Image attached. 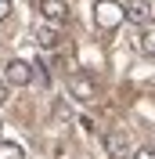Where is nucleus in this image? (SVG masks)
Listing matches in <instances>:
<instances>
[{"label": "nucleus", "instance_id": "1", "mask_svg": "<svg viewBox=\"0 0 155 159\" xmlns=\"http://www.w3.org/2000/svg\"><path fill=\"white\" fill-rule=\"evenodd\" d=\"M123 22H126V7L119 0H94V25L97 29L112 33V29H119Z\"/></svg>", "mask_w": 155, "mask_h": 159}, {"label": "nucleus", "instance_id": "2", "mask_svg": "<svg viewBox=\"0 0 155 159\" xmlns=\"http://www.w3.org/2000/svg\"><path fill=\"white\" fill-rule=\"evenodd\" d=\"M69 94L76 101H97V83L83 72H76V76H69Z\"/></svg>", "mask_w": 155, "mask_h": 159}, {"label": "nucleus", "instance_id": "3", "mask_svg": "<svg viewBox=\"0 0 155 159\" xmlns=\"http://www.w3.org/2000/svg\"><path fill=\"white\" fill-rule=\"evenodd\" d=\"M7 83L11 87H29L33 83V65L22 58H11L7 61Z\"/></svg>", "mask_w": 155, "mask_h": 159}, {"label": "nucleus", "instance_id": "4", "mask_svg": "<svg viewBox=\"0 0 155 159\" xmlns=\"http://www.w3.org/2000/svg\"><path fill=\"white\" fill-rule=\"evenodd\" d=\"M40 15H43V22L65 25V22H69V4H65V0H40Z\"/></svg>", "mask_w": 155, "mask_h": 159}, {"label": "nucleus", "instance_id": "5", "mask_svg": "<svg viewBox=\"0 0 155 159\" xmlns=\"http://www.w3.org/2000/svg\"><path fill=\"white\" fill-rule=\"evenodd\" d=\"M105 152L112 159H126L130 156V138H126L123 130H108L105 134Z\"/></svg>", "mask_w": 155, "mask_h": 159}, {"label": "nucleus", "instance_id": "6", "mask_svg": "<svg viewBox=\"0 0 155 159\" xmlns=\"http://www.w3.org/2000/svg\"><path fill=\"white\" fill-rule=\"evenodd\" d=\"M148 15H152V4L148 0H130L126 4V18L130 22H148Z\"/></svg>", "mask_w": 155, "mask_h": 159}, {"label": "nucleus", "instance_id": "7", "mask_svg": "<svg viewBox=\"0 0 155 159\" xmlns=\"http://www.w3.org/2000/svg\"><path fill=\"white\" fill-rule=\"evenodd\" d=\"M36 40H40V47H58V33H54V22H51V25H40V29H36Z\"/></svg>", "mask_w": 155, "mask_h": 159}, {"label": "nucleus", "instance_id": "8", "mask_svg": "<svg viewBox=\"0 0 155 159\" xmlns=\"http://www.w3.org/2000/svg\"><path fill=\"white\" fill-rule=\"evenodd\" d=\"M137 47H141V54L155 58V29H144V33H141V40H137Z\"/></svg>", "mask_w": 155, "mask_h": 159}, {"label": "nucleus", "instance_id": "9", "mask_svg": "<svg viewBox=\"0 0 155 159\" xmlns=\"http://www.w3.org/2000/svg\"><path fill=\"white\" fill-rule=\"evenodd\" d=\"M0 159H25V152L15 141H0Z\"/></svg>", "mask_w": 155, "mask_h": 159}, {"label": "nucleus", "instance_id": "10", "mask_svg": "<svg viewBox=\"0 0 155 159\" xmlns=\"http://www.w3.org/2000/svg\"><path fill=\"white\" fill-rule=\"evenodd\" d=\"M54 116H58V119H69V105H65V101H58V105H54Z\"/></svg>", "mask_w": 155, "mask_h": 159}, {"label": "nucleus", "instance_id": "11", "mask_svg": "<svg viewBox=\"0 0 155 159\" xmlns=\"http://www.w3.org/2000/svg\"><path fill=\"white\" fill-rule=\"evenodd\" d=\"M7 15H11V0H0V22L7 18Z\"/></svg>", "mask_w": 155, "mask_h": 159}, {"label": "nucleus", "instance_id": "12", "mask_svg": "<svg viewBox=\"0 0 155 159\" xmlns=\"http://www.w3.org/2000/svg\"><path fill=\"white\" fill-rule=\"evenodd\" d=\"M134 159H155V152L152 148H141V152H134Z\"/></svg>", "mask_w": 155, "mask_h": 159}, {"label": "nucleus", "instance_id": "13", "mask_svg": "<svg viewBox=\"0 0 155 159\" xmlns=\"http://www.w3.org/2000/svg\"><path fill=\"white\" fill-rule=\"evenodd\" d=\"M4 101H7V83L0 80V105H4Z\"/></svg>", "mask_w": 155, "mask_h": 159}]
</instances>
